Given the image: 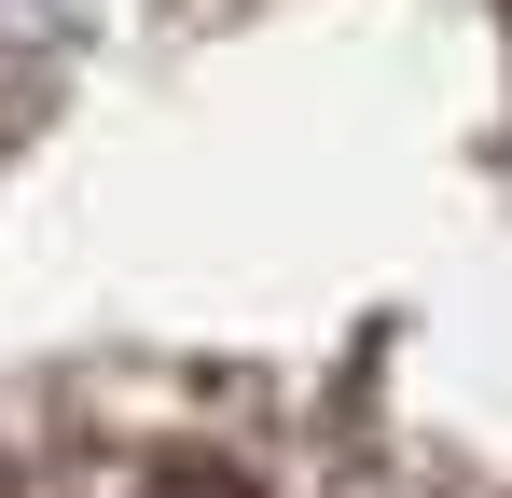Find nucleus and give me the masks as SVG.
<instances>
[{"label":"nucleus","mask_w":512,"mask_h":498,"mask_svg":"<svg viewBox=\"0 0 512 498\" xmlns=\"http://www.w3.org/2000/svg\"><path fill=\"white\" fill-rule=\"evenodd\" d=\"M167 498H236V485H222V471H180V485H167Z\"/></svg>","instance_id":"nucleus-1"}]
</instances>
